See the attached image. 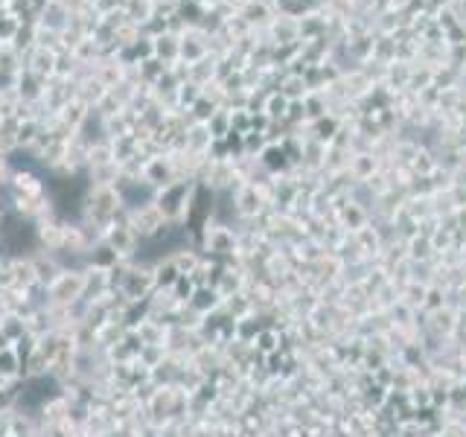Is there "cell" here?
Returning a JSON list of instances; mask_svg holds the SVG:
<instances>
[{
  "instance_id": "cell-2",
  "label": "cell",
  "mask_w": 466,
  "mask_h": 437,
  "mask_svg": "<svg viewBox=\"0 0 466 437\" xmlns=\"http://www.w3.org/2000/svg\"><path fill=\"white\" fill-rule=\"evenodd\" d=\"M111 245L117 248V254H129L134 245V233L126 228H117V231H111Z\"/></svg>"
},
{
  "instance_id": "cell-1",
  "label": "cell",
  "mask_w": 466,
  "mask_h": 437,
  "mask_svg": "<svg viewBox=\"0 0 466 437\" xmlns=\"http://www.w3.org/2000/svg\"><path fill=\"white\" fill-rule=\"evenodd\" d=\"M50 292H53L55 300L70 303V300H76V298L85 292V277H82V274H58V277L53 280Z\"/></svg>"
},
{
  "instance_id": "cell-3",
  "label": "cell",
  "mask_w": 466,
  "mask_h": 437,
  "mask_svg": "<svg viewBox=\"0 0 466 437\" xmlns=\"http://www.w3.org/2000/svg\"><path fill=\"white\" fill-rule=\"evenodd\" d=\"M4 175H6V164H4V158H0V181H4Z\"/></svg>"
}]
</instances>
